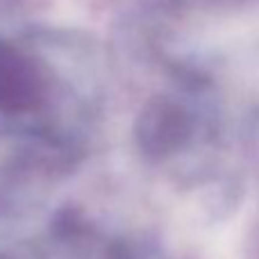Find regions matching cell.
Wrapping results in <instances>:
<instances>
[{
  "label": "cell",
  "mask_w": 259,
  "mask_h": 259,
  "mask_svg": "<svg viewBox=\"0 0 259 259\" xmlns=\"http://www.w3.org/2000/svg\"><path fill=\"white\" fill-rule=\"evenodd\" d=\"M189 132L187 116L180 107L168 103H155L150 105L139 123V139L141 146L152 155H164L173 150L178 143L184 141Z\"/></svg>",
  "instance_id": "obj_1"
}]
</instances>
